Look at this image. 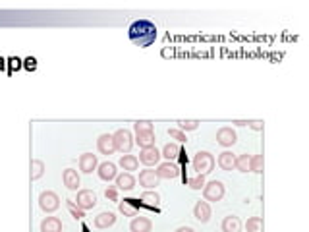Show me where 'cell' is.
I'll list each match as a JSON object with an SVG mask.
<instances>
[{"instance_id": "34", "label": "cell", "mask_w": 309, "mask_h": 232, "mask_svg": "<svg viewBox=\"0 0 309 232\" xmlns=\"http://www.w3.org/2000/svg\"><path fill=\"white\" fill-rule=\"evenodd\" d=\"M188 186L191 190H203V186H205V176L203 174H195L193 178H188Z\"/></svg>"}, {"instance_id": "14", "label": "cell", "mask_w": 309, "mask_h": 232, "mask_svg": "<svg viewBox=\"0 0 309 232\" xmlns=\"http://www.w3.org/2000/svg\"><path fill=\"white\" fill-rule=\"evenodd\" d=\"M193 217H195V221H199L201 224L209 222L211 221V205H209V201H197V203L193 205Z\"/></svg>"}, {"instance_id": "40", "label": "cell", "mask_w": 309, "mask_h": 232, "mask_svg": "<svg viewBox=\"0 0 309 232\" xmlns=\"http://www.w3.org/2000/svg\"><path fill=\"white\" fill-rule=\"evenodd\" d=\"M232 124H236V126H247V120H234Z\"/></svg>"}, {"instance_id": "2", "label": "cell", "mask_w": 309, "mask_h": 232, "mask_svg": "<svg viewBox=\"0 0 309 232\" xmlns=\"http://www.w3.org/2000/svg\"><path fill=\"white\" fill-rule=\"evenodd\" d=\"M191 166H193V170H195L197 174L207 176V174L213 172V168H215V157H213V153H209V151H199V153H195V157H193Z\"/></svg>"}, {"instance_id": "16", "label": "cell", "mask_w": 309, "mask_h": 232, "mask_svg": "<svg viewBox=\"0 0 309 232\" xmlns=\"http://www.w3.org/2000/svg\"><path fill=\"white\" fill-rule=\"evenodd\" d=\"M97 149L100 155H112L116 151L114 147V140H112V133H100L99 140H97Z\"/></svg>"}, {"instance_id": "24", "label": "cell", "mask_w": 309, "mask_h": 232, "mask_svg": "<svg viewBox=\"0 0 309 232\" xmlns=\"http://www.w3.org/2000/svg\"><path fill=\"white\" fill-rule=\"evenodd\" d=\"M41 232H62V221L58 217H44L41 222Z\"/></svg>"}, {"instance_id": "12", "label": "cell", "mask_w": 309, "mask_h": 232, "mask_svg": "<svg viewBox=\"0 0 309 232\" xmlns=\"http://www.w3.org/2000/svg\"><path fill=\"white\" fill-rule=\"evenodd\" d=\"M161 178L157 176V172L151 170V168H145L139 172V186H143L145 190H154L159 186Z\"/></svg>"}, {"instance_id": "32", "label": "cell", "mask_w": 309, "mask_h": 232, "mask_svg": "<svg viewBox=\"0 0 309 232\" xmlns=\"http://www.w3.org/2000/svg\"><path fill=\"white\" fill-rule=\"evenodd\" d=\"M234 168L240 170V172H247L249 170V155H238Z\"/></svg>"}, {"instance_id": "11", "label": "cell", "mask_w": 309, "mask_h": 232, "mask_svg": "<svg viewBox=\"0 0 309 232\" xmlns=\"http://www.w3.org/2000/svg\"><path fill=\"white\" fill-rule=\"evenodd\" d=\"M236 142H238V135L230 126H224L217 132V144L222 145V147H232Z\"/></svg>"}, {"instance_id": "39", "label": "cell", "mask_w": 309, "mask_h": 232, "mask_svg": "<svg viewBox=\"0 0 309 232\" xmlns=\"http://www.w3.org/2000/svg\"><path fill=\"white\" fill-rule=\"evenodd\" d=\"M174 232H195L191 226H180V228H176Z\"/></svg>"}, {"instance_id": "7", "label": "cell", "mask_w": 309, "mask_h": 232, "mask_svg": "<svg viewBox=\"0 0 309 232\" xmlns=\"http://www.w3.org/2000/svg\"><path fill=\"white\" fill-rule=\"evenodd\" d=\"M76 205L83 211L93 209L97 205V194L93 190H79L76 198Z\"/></svg>"}, {"instance_id": "37", "label": "cell", "mask_w": 309, "mask_h": 232, "mask_svg": "<svg viewBox=\"0 0 309 232\" xmlns=\"http://www.w3.org/2000/svg\"><path fill=\"white\" fill-rule=\"evenodd\" d=\"M247 126H249L251 130H255V132H261V130H263V122H261V120H251V122H247Z\"/></svg>"}, {"instance_id": "9", "label": "cell", "mask_w": 309, "mask_h": 232, "mask_svg": "<svg viewBox=\"0 0 309 232\" xmlns=\"http://www.w3.org/2000/svg\"><path fill=\"white\" fill-rule=\"evenodd\" d=\"M97 174H99L100 180H105V182H112L114 178L118 176V166L111 163V161H105V163H100L97 166Z\"/></svg>"}, {"instance_id": "3", "label": "cell", "mask_w": 309, "mask_h": 232, "mask_svg": "<svg viewBox=\"0 0 309 232\" xmlns=\"http://www.w3.org/2000/svg\"><path fill=\"white\" fill-rule=\"evenodd\" d=\"M112 140H114V147H116V151H120L122 155H128L132 151L133 147V135L130 130H126V128H120V130H116V132L112 133Z\"/></svg>"}, {"instance_id": "38", "label": "cell", "mask_w": 309, "mask_h": 232, "mask_svg": "<svg viewBox=\"0 0 309 232\" xmlns=\"http://www.w3.org/2000/svg\"><path fill=\"white\" fill-rule=\"evenodd\" d=\"M25 68H29V70L35 68V58H27V60H25Z\"/></svg>"}, {"instance_id": "23", "label": "cell", "mask_w": 309, "mask_h": 232, "mask_svg": "<svg viewBox=\"0 0 309 232\" xmlns=\"http://www.w3.org/2000/svg\"><path fill=\"white\" fill-rule=\"evenodd\" d=\"M215 163L221 166L222 170H232L234 165H236V155L232 153V151H222Z\"/></svg>"}, {"instance_id": "26", "label": "cell", "mask_w": 309, "mask_h": 232, "mask_svg": "<svg viewBox=\"0 0 309 232\" xmlns=\"http://www.w3.org/2000/svg\"><path fill=\"white\" fill-rule=\"evenodd\" d=\"M135 144L139 145L141 149L145 147H153L154 145V132H145V133H135Z\"/></svg>"}, {"instance_id": "1", "label": "cell", "mask_w": 309, "mask_h": 232, "mask_svg": "<svg viewBox=\"0 0 309 232\" xmlns=\"http://www.w3.org/2000/svg\"><path fill=\"white\" fill-rule=\"evenodd\" d=\"M128 35H130V41H132L135 47H141V49H147L157 41V25L149 20H137L130 25L128 29Z\"/></svg>"}, {"instance_id": "10", "label": "cell", "mask_w": 309, "mask_h": 232, "mask_svg": "<svg viewBox=\"0 0 309 232\" xmlns=\"http://www.w3.org/2000/svg\"><path fill=\"white\" fill-rule=\"evenodd\" d=\"M139 199H124V201H118V209L124 217H137L139 215Z\"/></svg>"}, {"instance_id": "4", "label": "cell", "mask_w": 309, "mask_h": 232, "mask_svg": "<svg viewBox=\"0 0 309 232\" xmlns=\"http://www.w3.org/2000/svg\"><path fill=\"white\" fill-rule=\"evenodd\" d=\"M224 194H226V188L221 180H211V182H205V186H203L205 201H221Z\"/></svg>"}, {"instance_id": "17", "label": "cell", "mask_w": 309, "mask_h": 232, "mask_svg": "<svg viewBox=\"0 0 309 232\" xmlns=\"http://www.w3.org/2000/svg\"><path fill=\"white\" fill-rule=\"evenodd\" d=\"M62 182H64V186H66L68 190L77 192V188H79V174H77V170L66 168V170L62 172Z\"/></svg>"}, {"instance_id": "28", "label": "cell", "mask_w": 309, "mask_h": 232, "mask_svg": "<svg viewBox=\"0 0 309 232\" xmlns=\"http://www.w3.org/2000/svg\"><path fill=\"white\" fill-rule=\"evenodd\" d=\"M44 174V163L41 159H33L31 161V180H39Z\"/></svg>"}, {"instance_id": "33", "label": "cell", "mask_w": 309, "mask_h": 232, "mask_svg": "<svg viewBox=\"0 0 309 232\" xmlns=\"http://www.w3.org/2000/svg\"><path fill=\"white\" fill-rule=\"evenodd\" d=\"M133 130H135V133L153 132V122H149V120H137L135 124H133Z\"/></svg>"}, {"instance_id": "18", "label": "cell", "mask_w": 309, "mask_h": 232, "mask_svg": "<svg viewBox=\"0 0 309 232\" xmlns=\"http://www.w3.org/2000/svg\"><path fill=\"white\" fill-rule=\"evenodd\" d=\"M222 232H242V221L236 215H226L221 222Z\"/></svg>"}, {"instance_id": "15", "label": "cell", "mask_w": 309, "mask_h": 232, "mask_svg": "<svg viewBox=\"0 0 309 232\" xmlns=\"http://www.w3.org/2000/svg\"><path fill=\"white\" fill-rule=\"evenodd\" d=\"M114 186L118 190H122V192H132L133 188H135V184H137V180L133 178V174H130V172H122V174H118V176L114 178Z\"/></svg>"}, {"instance_id": "13", "label": "cell", "mask_w": 309, "mask_h": 232, "mask_svg": "<svg viewBox=\"0 0 309 232\" xmlns=\"http://www.w3.org/2000/svg\"><path fill=\"white\" fill-rule=\"evenodd\" d=\"M79 170L83 172V174H91L97 166H99V161H97V155L93 153H83L79 157Z\"/></svg>"}, {"instance_id": "36", "label": "cell", "mask_w": 309, "mask_h": 232, "mask_svg": "<svg viewBox=\"0 0 309 232\" xmlns=\"http://www.w3.org/2000/svg\"><path fill=\"white\" fill-rule=\"evenodd\" d=\"M118 192H120V190L116 188V186H107V190H105V198L109 199V201H120V199H118Z\"/></svg>"}, {"instance_id": "25", "label": "cell", "mask_w": 309, "mask_h": 232, "mask_svg": "<svg viewBox=\"0 0 309 232\" xmlns=\"http://www.w3.org/2000/svg\"><path fill=\"white\" fill-rule=\"evenodd\" d=\"M118 165H120L126 172H130V174H132L133 170H137V168H139V161H137V157H135V155L128 153V155H122L120 163H118Z\"/></svg>"}, {"instance_id": "22", "label": "cell", "mask_w": 309, "mask_h": 232, "mask_svg": "<svg viewBox=\"0 0 309 232\" xmlns=\"http://www.w3.org/2000/svg\"><path fill=\"white\" fill-rule=\"evenodd\" d=\"M139 203H141V205H145V207H151V209H154V207H159V203H161V196H159L154 190H147V192H143V194H141Z\"/></svg>"}, {"instance_id": "5", "label": "cell", "mask_w": 309, "mask_h": 232, "mask_svg": "<svg viewBox=\"0 0 309 232\" xmlns=\"http://www.w3.org/2000/svg\"><path fill=\"white\" fill-rule=\"evenodd\" d=\"M39 207L44 211V213H55L58 207H60V198L58 194L50 192V190H44L39 196Z\"/></svg>"}, {"instance_id": "31", "label": "cell", "mask_w": 309, "mask_h": 232, "mask_svg": "<svg viewBox=\"0 0 309 232\" xmlns=\"http://www.w3.org/2000/svg\"><path fill=\"white\" fill-rule=\"evenodd\" d=\"M176 124H178V130H182V132L186 133V132H193V130H197L201 122L199 120H178Z\"/></svg>"}, {"instance_id": "29", "label": "cell", "mask_w": 309, "mask_h": 232, "mask_svg": "<svg viewBox=\"0 0 309 232\" xmlns=\"http://www.w3.org/2000/svg\"><path fill=\"white\" fill-rule=\"evenodd\" d=\"M245 230L247 232H263V219L261 217H251L245 222Z\"/></svg>"}, {"instance_id": "20", "label": "cell", "mask_w": 309, "mask_h": 232, "mask_svg": "<svg viewBox=\"0 0 309 232\" xmlns=\"http://www.w3.org/2000/svg\"><path fill=\"white\" fill-rule=\"evenodd\" d=\"M95 226L100 228V230H105V228H109L112 226L114 222H116V215L112 213V211H105V213H99L97 217H95Z\"/></svg>"}, {"instance_id": "8", "label": "cell", "mask_w": 309, "mask_h": 232, "mask_svg": "<svg viewBox=\"0 0 309 232\" xmlns=\"http://www.w3.org/2000/svg\"><path fill=\"white\" fill-rule=\"evenodd\" d=\"M139 163H143L145 166H153V165H159L161 163V151L157 149V147H145L141 149V153H139V159H137Z\"/></svg>"}, {"instance_id": "30", "label": "cell", "mask_w": 309, "mask_h": 232, "mask_svg": "<svg viewBox=\"0 0 309 232\" xmlns=\"http://www.w3.org/2000/svg\"><path fill=\"white\" fill-rule=\"evenodd\" d=\"M66 207H68V211H70V215H72L76 221H81V219L85 217V211L79 209V207L76 205V201H72V199H66Z\"/></svg>"}, {"instance_id": "35", "label": "cell", "mask_w": 309, "mask_h": 232, "mask_svg": "<svg viewBox=\"0 0 309 232\" xmlns=\"http://www.w3.org/2000/svg\"><path fill=\"white\" fill-rule=\"evenodd\" d=\"M168 135H170L172 140H176V144H186V142H188L186 133L182 132V130H178V128H172V130H168Z\"/></svg>"}, {"instance_id": "27", "label": "cell", "mask_w": 309, "mask_h": 232, "mask_svg": "<svg viewBox=\"0 0 309 232\" xmlns=\"http://www.w3.org/2000/svg\"><path fill=\"white\" fill-rule=\"evenodd\" d=\"M263 166H265L263 155H253V157H249V172L261 174V172H263Z\"/></svg>"}, {"instance_id": "21", "label": "cell", "mask_w": 309, "mask_h": 232, "mask_svg": "<svg viewBox=\"0 0 309 232\" xmlns=\"http://www.w3.org/2000/svg\"><path fill=\"white\" fill-rule=\"evenodd\" d=\"M180 153H182V147H180V144H176V142H170V144H166L165 147H163V151H161V157H165L166 161H176V159H180Z\"/></svg>"}, {"instance_id": "19", "label": "cell", "mask_w": 309, "mask_h": 232, "mask_svg": "<svg viewBox=\"0 0 309 232\" xmlns=\"http://www.w3.org/2000/svg\"><path fill=\"white\" fill-rule=\"evenodd\" d=\"M130 230L132 232H151L153 230V222L147 217H133V221L130 222Z\"/></svg>"}, {"instance_id": "6", "label": "cell", "mask_w": 309, "mask_h": 232, "mask_svg": "<svg viewBox=\"0 0 309 232\" xmlns=\"http://www.w3.org/2000/svg\"><path fill=\"white\" fill-rule=\"evenodd\" d=\"M154 172L161 180H174V178L180 176V166L172 161H165V163H159Z\"/></svg>"}]
</instances>
